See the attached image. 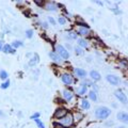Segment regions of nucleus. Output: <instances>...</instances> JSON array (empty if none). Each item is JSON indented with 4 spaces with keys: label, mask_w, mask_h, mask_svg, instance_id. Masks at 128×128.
I'll return each instance as SVG.
<instances>
[{
    "label": "nucleus",
    "mask_w": 128,
    "mask_h": 128,
    "mask_svg": "<svg viewBox=\"0 0 128 128\" xmlns=\"http://www.w3.org/2000/svg\"><path fill=\"white\" fill-rule=\"evenodd\" d=\"M111 114V110L107 107H98L95 110V116L98 120H106L107 118H109V115Z\"/></svg>",
    "instance_id": "1"
},
{
    "label": "nucleus",
    "mask_w": 128,
    "mask_h": 128,
    "mask_svg": "<svg viewBox=\"0 0 128 128\" xmlns=\"http://www.w3.org/2000/svg\"><path fill=\"white\" fill-rule=\"evenodd\" d=\"M56 52H57L63 60H66V59L70 58V52L67 51V49L64 46L60 45V44H58V45L56 46Z\"/></svg>",
    "instance_id": "2"
},
{
    "label": "nucleus",
    "mask_w": 128,
    "mask_h": 128,
    "mask_svg": "<svg viewBox=\"0 0 128 128\" xmlns=\"http://www.w3.org/2000/svg\"><path fill=\"white\" fill-rule=\"evenodd\" d=\"M59 122L61 123L63 126H65L67 128V127H70V126L73 125V123H74V116L70 113H68L67 115H65L63 118L59 120Z\"/></svg>",
    "instance_id": "3"
},
{
    "label": "nucleus",
    "mask_w": 128,
    "mask_h": 128,
    "mask_svg": "<svg viewBox=\"0 0 128 128\" xmlns=\"http://www.w3.org/2000/svg\"><path fill=\"white\" fill-rule=\"evenodd\" d=\"M67 114H68V112H67L66 108L60 107V108H58V109L54 111V118H58V120H61V118H63L65 116V115H67Z\"/></svg>",
    "instance_id": "4"
},
{
    "label": "nucleus",
    "mask_w": 128,
    "mask_h": 128,
    "mask_svg": "<svg viewBox=\"0 0 128 128\" xmlns=\"http://www.w3.org/2000/svg\"><path fill=\"white\" fill-rule=\"evenodd\" d=\"M61 80H62V82L64 83V84H66V86H70V84H73L74 83L73 76H72L70 74H68V73L62 74L61 75Z\"/></svg>",
    "instance_id": "5"
},
{
    "label": "nucleus",
    "mask_w": 128,
    "mask_h": 128,
    "mask_svg": "<svg viewBox=\"0 0 128 128\" xmlns=\"http://www.w3.org/2000/svg\"><path fill=\"white\" fill-rule=\"evenodd\" d=\"M114 95H115V97H116V98L118 99V100H120V102L124 104V105H126V104L128 102L127 96H126V94L124 93L123 91H121V90L115 91V92H114Z\"/></svg>",
    "instance_id": "6"
},
{
    "label": "nucleus",
    "mask_w": 128,
    "mask_h": 128,
    "mask_svg": "<svg viewBox=\"0 0 128 128\" xmlns=\"http://www.w3.org/2000/svg\"><path fill=\"white\" fill-rule=\"evenodd\" d=\"M106 79H107V81L109 83H111L112 86H118V84H120V82H121L120 78L115 75H107Z\"/></svg>",
    "instance_id": "7"
},
{
    "label": "nucleus",
    "mask_w": 128,
    "mask_h": 128,
    "mask_svg": "<svg viewBox=\"0 0 128 128\" xmlns=\"http://www.w3.org/2000/svg\"><path fill=\"white\" fill-rule=\"evenodd\" d=\"M49 57L51 58V60H52L54 62L58 63V64H62L64 62V60L60 57V56L56 52V51H50V52H49Z\"/></svg>",
    "instance_id": "8"
},
{
    "label": "nucleus",
    "mask_w": 128,
    "mask_h": 128,
    "mask_svg": "<svg viewBox=\"0 0 128 128\" xmlns=\"http://www.w3.org/2000/svg\"><path fill=\"white\" fill-rule=\"evenodd\" d=\"M62 96H63V98H64V100L67 102H70L72 99L74 98V94H73V92L70 91V90H64L63 91V93H62Z\"/></svg>",
    "instance_id": "9"
},
{
    "label": "nucleus",
    "mask_w": 128,
    "mask_h": 128,
    "mask_svg": "<svg viewBox=\"0 0 128 128\" xmlns=\"http://www.w3.org/2000/svg\"><path fill=\"white\" fill-rule=\"evenodd\" d=\"M116 118L120 122L122 123H125V124H128V113L127 112H118L116 114Z\"/></svg>",
    "instance_id": "10"
},
{
    "label": "nucleus",
    "mask_w": 128,
    "mask_h": 128,
    "mask_svg": "<svg viewBox=\"0 0 128 128\" xmlns=\"http://www.w3.org/2000/svg\"><path fill=\"white\" fill-rule=\"evenodd\" d=\"M86 92H88V88H86V84H81L76 89V93H77V95H79V96H82V95L86 94Z\"/></svg>",
    "instance_id": "11"
},
{
    "label": "nucleus",
    "mask_w": 128,
    "mask_h": 128,
    "mask_svg": "<svg viewBox=\"0 0 128 128\" xmlns=\"http://www.w3.org/2000/svg\"><path fill=\"white\" fill-rule=\"evenodd\" d=\"M90 77L93 81H99L100 78H102V76L97 70H91L90 72Z\"/></svg>",
    "instance_id": "12"
},
{
    "label": "nucleus",
    "mask_w": 128,
    "mask_h": 128,
    "mask_svg": "<svg viewBox=\"0 0 128 128\" xmlns=\"http://www.w3.org/2000/svg\"><path fill=\"white\" fill-rule=\"evenodd\" d=\"M75 72V74L77 75V77L79 78H84L86 76V72L83 70V68H79V67H76V68L74 70Z\"/></svg>",
    "instance_id": "13"
},
{
    "label": "nucleus",
    "mask_w": 128,
    "mask_h": 128,
    "mask_svg": "<svg viewBox=\"0 0 128 128\" xmlns=\"http://www.w3.org/2000/svg\"><path fill=\"white\" fill-rule=\"evenodd\" d=\"M45 9L47 11H52V12H56L58 10V6L54 2H47L46 6H45Z\"/></svg>",
    "instance_id": "14"
},
{
    "label": "nucleus",
    "mask_w": 128,
    "mask_h": 128,
    "mask_svg": "<svg viewBox=\"0 0 128 128\" xmlns=\"http://www.w3.org/2000/svg\"><path fill=\"white\" fill-rule=\"evenodd\" d=\"M2 50L4 54H15V49L12 47V45H9V44H6V45L3 46Z\"/></svg>",
    "instance_id": "15"
},
{
    "label": "nucleus",
    "mask_w": 128,
    "mask_h": 128,
    "mask_svg": "<svg viewBox=\"0 0 128 128\" xmlns=\"http://www.w3.org/2000/svg\"><path fill=\"white\" fill-rule=\"evenodd\" d=\"M77 44H78V46L81 47V48H88L89 47V43H88V41H86L84 38H78Z\"/></svg>",
    "instance_id": "16"
},
{
    "label": "nucleus",
    "mask_w": 128,
    "mask_h": 128,
    "mask_svg": "<svg viewBox=\"0 0 128 128\" xmlns=\"http://www.w3.org/2000/svg\"><path fill=\"white\" fill-rule=\"evenodd\" d=\"M78 33L79 35H82V36H88L90 34V29L89 28H79Z\"/></svg>",
    "instance_id": "17"
},
{
    "label": "nucleus",
    "mask_w": 128,
    "mask_h": 128,
    "mask_svg": "<svg viewBox=\"0 0 128 128\" xmlns=\"http://www.w3.org/2000/svg\"><path fill=\"white\" fill-rule=\"evenodd\" d=\"M81 108L83 110H88V109H90V107H91V105H90V102L86 100V99H82L81 100Z\"/></svg>",
    "instance_id": "18"
},
{
    "label": "nucleus",
    "mask_w": 128,
    "mask_h": 128,
    "mask_svg": "<svg viewBox=\"0 0 128 128\" xmlns=\"http://www.w3.org/2000/svg\"><path fill=\"white\" fill-rule=\"evenodd\" d=\"M89 98L92 102H96L97 100V94H96L95 91H90L89 92Z\"/></svg>",
    "instance_id": "19"
},
{
    "label": "nucleus",
    "mask_w": 128,
    "mask_h": 128,
    "mask_svg": "<svg viewBox=\"0 0 128 128\" xmlns=\"http://www.w3.org/2000/svg\"><path fill=\"white\" fill-rule=\"evenodd\" d=\"M35 56H36V54H33V58H32V59L30 60V62H29V65H30V66H34L35 64H36V63L38 62V57L34 59Z\"/></svg>",
    "instance_id": "20"
},
{
    "label": "nucleus",
    "mask_w": 128,
    "mask_h": 128,
    "mask_svg": "<svg viewBox=\"0 0 128 128\" xmlns=\"http://www.w3.org/2000/svg\"><path fill=\"white\" fill-rule=\"evenodd\" d=\"M22 45H24V44H22V41H14V42H13V44H12V47H13L14 49H15V48L22 47Z\"/></svg>",
    "instance_id": "21"
},
{
    "label": "nucleus",
    "mask_w": 128,
    "mask_h": 128,
    "mask_svg": "<svg viewBox=\"0 0 128 128\" xmlns=\"http://www.w3.org/2000/svg\"><path fill=\"white\" fill-rule=\"evenodd\" d=\"M58 22L61 26H63V25H65V24L67 22V20H66L65 17H63V16H60V17H58Z\"/></svg>",
    "instance_id": "22"
},
{
    "label": "nucleus",
    "mask_w": 128,
    "mask_h": 128,
    "mask_svg": "<svg viewBox=\"0 0 128 128\" xmlns=\"http://www.w3.org/2000/svg\"><path fill=\"white\" fill-rule=\"evenodd\" d=\"M33 121L36 123V125L38 126V128H45V125H44V123L41 121L40 118H36V120H33Z\"/></svg>",
    "instance_id": "23"
},
{
    "label": "nucleus",
    "mask_w": 128,
    "mask_h": 128,
    "mask_svg": "<svg viewBox=\"0 0 128 128\" xmlns=\"http://www.w3.org/2000/svg\"><path fill=\"white\" fill-rule=\"evenodd\" d=\"M9 86H10V80H6L3 83H1V86H1L2 90H6V89L9 88Z\"/></svg>",
    "instance_id": "24"
},
{
    "label": "nucleus",
    "mask_w": 128,
    "mask_h": 128,
    "mask_svg": "<svg viewBox=\"0 0 128 128\" xmlns=\"http://www.w3.org/2000/svg\"><path fill=\"white\" fill-rule=\"evenodd\" d=\"M75 54L77 56H80V54H83V49L81 47H75Z\"/></svg>",
    "instance_id": "25"
},
{
    "label": "nucleus",
    "mask_w": 128,
    "mask_h": 128,
    "mask_svg": "<svg viewBox=\"0 0 128 128\" xmlns=\"http://www.w3.org/2000/svg\"><path fill=\"white\" fill-rule=\"evenodd\" d=\"M0 78L2 80H6L8 79V73L6 70H0Z\"/></svg>",
    "instance_id": "26"
},
{
    "label": "nucleus",
    "mask_w": 128,
    "mask_h": 128,
    "mask_svg": "<svg viewBox=\"0 0 128 128\" xmlns=\"http://www.w3.org/2000/svg\"><path fill=\"white\" fill-rule=\"evenodd\" d=\"M52 126H54V128H66L65 126H63L60 122H54L52 123Z\"/></svg>",
    "instance_id": "27"
},
{
    "label": "nucleus",
    "mask_w": 128,
    "mask_h": 128,
    "mask_svg": "<svg viewBox=\"0 0 128 128\" xmlns=\"http://www.w3.org/2000/svg\"><path fill=\"white\" fill-rule=\"evenodd\" d=\"M68 38L70 40H77V33H76V32H70Z\"/></svg>",
    "instance_id": "28"
},
{
    "label": "nucleus",
    "mask_w": 128,
    "mask_h": 128,
    "mask_svg": "<svg viewBox=\"0 0 128 128\" xmlns=\"http://www.w3.org/2000/svg\"><path fill=\"white\" fill-rule=\"evenodd\" d=\"M26 36H27L28 38H31L32 36H33V30H31V29L27 30V31H26Z\"/></svg>",
    "instance_id": "29"
},
{
    "label": "nucleus",
    "mask_w": 128,
    "mask_h": 128,
    "mask_svg": "<svg viewBox=\"0 0 128 128\" xmlns=\"http://www.w3.org/2000/svg\"><path fill=\"white\" fill-rule=\"evenodd\" d=\"M83 118V115L81 113H79V112H77V113L75 114V118H74V121H80Z\"/></svg>",
    "instance_id": "30"
},
{
    "label": "nucleus",
    "mask_w": 128,
    "mask_h": 128,
    "mask_svg": "<svg viewBox=\"0 0 128 128\" xmlns=\"http://www.w3.org/2000/svg\"><path fill=\"white\" fill-rule=\"evenodd\" d=\"M47 19H48V22H49L52 26H56V20L54 19V17H50V16H48V18H47Z\"/></svg>",
    "instance_id": "31"
},
{
    "label": "nucleus",
    "mask_w": 128,
    "mask_h": 128,
    "mask_svg": "<svg viewBox=\"0 0 128 128\" xmlns=\"http://www.w3.org/2000/svg\"><path fill=\"white\" fill-rule=\"evenodd\" d=\"M38 116H40V113H38V112H35L34 114L31 115V118L32 120H36V118H38Z\"/></svg>",
    "instance_id": "32"
},
{
    "label": "nucleus",
    "mask_w": 128,
    "mask_h": 128,
    "mask_svg": "<svg viewBox=\"0 0 128 128\" xmlns=\"http://www.w3.org/2000/svg\"><path fill=\"white\" fill-rule=\"evenodd\" d=\"M41 25H42V27L44 28V29H47V28H48V25L46 22H41Z\"/></svg>",
    "instance_id": "33"
},
{
    "label": "nucleus",
    "mask_w": 128,
    "mask_h": 128,
    "mask_svg": "<svg viewBox=\"0 0 128 128\" xmlns=\"http://www.w3.org/2000/svg\"><path fill=\"white\" fill-rule=\"evenodd\" d=\"M3 49V46H2V42L0 41V50H2Z\"/></svg>",
    "instance_id": "34"
},
{
    "label": "nucleus",
    "mask_w": 128,
    "mask_h": 128,
    "mask_svg": "<svg viewBox=\"0 0 128 128\" xmlns=\"http://www.w3.org/2000/svg\"><path fill=\"white\" fill-rule=\"evenodd\" d=\"M0 115H2V113H1V112H0Z\"/></svg>",
    "instance_id": "35"
}]
</instances>
